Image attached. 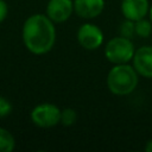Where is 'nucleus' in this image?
I'll list each match as a JSON object with an SVG mask.
<instances>
[{
	"label": "nucleus",
	"instance_id": "obj_1",
	"mask_svg": "<svg viewBox=\"0 0 152 152\" xmlns=\"http://www.w3.org/2000/svg\"><path fill=\"white\" fill-rule=\"evenodd\" d=\"M23 42L33 55L48 53L56 42L55 23L46 14H33L23 25Z\"/></svg>",
	"mask_w": 152,
	"mask_h": 152
},
{
	"label": "nucleus",
	"instance_id": "obj_2",
	"mask_svg": "<svg viewBox=\"0 0 152 152\" xmlns=\"http://www.w3.org/2000/svg\"><path fill=\"white\" fill-rule=\"evenodd\" d=\"M106 83L113 95L127 96L135 90L139 83V74L128 63L114 64L107 74Z\"/></svg>",
	"mask_w": 152,
	"mask_h": 152
},
{
	"label": "nucleus",
	"instance_id": "obj_3",
	"mask_svg": "<svg viewBox=\"0 0 152 152\" xmlns=\"http://www.w3.org/2000/svg\"><path fill=\"white\" fill-rule=\"evenodd\" d=\"M135 52V46L129 38L122 36L109 39L104 45V57L114 64H124L132 61Z\"/></svg>",
	"mask_w": 152,
	"mask_h": 152
},
{
	"label": "nucleus",
	"instance_id": "obj_4",
	"mask_svg": "<svg viewBox=\"0 0 152 152\" xmlns=\"http://www.w3.org/2000/svg\"><path fill=\"white\" fill-rule=\"evenodd\" d=\"M61 109L53 103H40L37 104L31 112L32 122L42 128H50L59 124Z\"/></svg>",
	"mask_w": 152,
	"mask_h": 152
},
{
	"label": "nucleus",
	"instance_id": "obj_5",
	"mask_svg": "<svg viewBox=\"0 0 152 152\" xmlns=\"http://www.w3.org/2000/svg\"><path fill=\"white\" fill-rule=\"evenodd\" d=\"M76 38L78 44L83 49L93 51L99 49L103 44L104 36L102 30L97 25L93 23H84L78 27L76 32Z\"/></svg>",
	"mask_w": 152,
	"mask_h": 152
},
{
	"label": "nucleus",
	"instance_id": "obj_6",
	"mask_svg": "<svg viewBox=\"0 0 152 152\" xmlns=\"http://www.w3.org/2000/svg\"><path fill=\"white\" fill-rule=\"evenodd\" d=\"M74 13V0H49L46 5V15L55 23L66 21Z\"/></svg>",
	"mask_w": 152,
	"mask_h": 152
},
{
	"label": "nucleus",
	"instance_id": "obj_7",
	"mask_svg": "<svg viewBox=\"0 0 152 152\" xmlns=\"http://www.w3.org/2000/svg\"><path fill=\"white\" fill-rule=\"evenodd\" d=\"M132 62L139 76L152 78V45H142L135 49Z\"/></svg>",
	"mask_w": 152,
	"mask_h": 152
},
{
	"label": "nucleus",
	"instance_id": "obj_8",
	"mask_svg": "<svg viewBox=\"0 0 152 152\" xmlns=\"http://www.w3.org/2000/svg\"><path fill=\"white\" fill-rule=\"evenodd\" d=\"M104 0H74V12L82 19L99 17L104 10Z\"/></svg>",
	"mask_w": 152,
	"mask_h": 152
},
{
	"label": "nucleus",
	"instance_id": "obj_9",
	"mask_svg": "<svg viewBox=\"0 0 152 152\" xmlns=\"http://www.w3.org/2000/svg\"><path fill=\"white\" fill-rule=\"evenodd\" d=\"M120 10L125 19L137 21L145 18L150 11L148 0H121Z\"/></svg>",
	"mask_w": 152,
	"mask_h": 152
},
{
	"label": "nucleus",
	"instance_id": "obj_10",
	"mask_svg": "<svg viewBox=\"0 0 152 152\" xmlns=\"http://www.w3.org/2000/svg\"><path fill=\"white\" fill-rule=\"evenodd\" d=\"M134 27H135V36L140 38H148L152 33V23L150 19L141 18L134 21Z\"/></svg>",
	"mask_w": 152,
	"mask_h": 152
},
{
	"label": "nucleus",
	"instance_id": "obj_11",
	"mask_svg": "<svg viewBox=\"0 0 152 152\" xmlns=\"http://www.w3.org/2000/svg\"><path fill=\"white\" fill-rule=\"evenodd\" d=\"M15 146L14 137L5 128L0 127V152H11Z\"/></svg>",
	"mask_w": 152,
	"mask_h": 152
},
{
	"label": "nucleus",
	"instance_id": "obj_12",
	"mask_svg": "<svg viewBox=\"0 0 152 152\" xmlns=\"http://www.w3.org/2000/svg\"><path fill=\"white\" fill-rule=\"evenodd\" d=\"M77 120V113L72 108H64L61 110V119L59 124H62L64 127H70L72 126Z\"/></svg>",
	"mask_w": 152,
	"mask_h": 152
},
{
	"label": "nucleus",
	"instance_id": "obj_13",
	"mask_svg": "<svg viewBox=\"0 0 152 152\" xmlns=\"http://www.w3.org/2000/svg\"><path fill=\"white\" fill-rule=\"evenodd\" d=\"M119 36H122L125 38L132 39L135 36V27H134V21L129 19H125L119 27Z\"/></svg>",
	"mask_w": 152,
	"mask_h": 152
},
{
	"label": "nucleus",
	"instance_id": "obj_14",
	"mask_svg": "<svg viewBox=\"0 0 152 152\" xmlns=\"http://www.w3.org/2000/svg\"><path fill=\"white\" fill-rule=\"evenodd\" d=\"M11 112H12V104H11V102L7 99L0 96V118L7 116Z\"/></svg>",
	"mask_w": 152,
	"mask_h": 152
},
{
	"label": "nucleus",
	"instance_id": "obj_15",
	"mask_svg": "<svg viewBox=\"0 0 152 152\" xmlns=\"http://www.w3.org/2000/svg\"><path fill=\"white\" fill-rule=\"evenodd\" d=\"M8 8H7V4L4 0H0V23L5 20L6 15H7Z\"/></svg>",
	"mask_w": 152,
	"mask_h": 152
},
{
	"label": "nucleus",
	"instance_id": "obj_16",
	"mask_svg": "<svg viewBox=\"0 0 152 152\" xmlns=\"http://www.w3.org/2000/svg\"><path fill=\"white\" fill-rule=\"evenodd\" d=\"M145 151L146 152H152V139L151 140H148L147 142H146V145H145Z\"/></svg>",
	"mask_w": 152,
	"mask_h": 152
},
{
	"label": "nucleus",
	"instance_id": "obj_17",
	"mask_svg": "<svg viewBox=\"0 0 152 152\" xmlns=\"http://www.w3.org/2000/svg\"><path fill=\"white\" fill-rule=\"evenodd\" d=\"M148 14H150V20H151V23H152V6L150 7V11H148Z\"/></svg>",
	"mask_w": 152,
	"mask_h": 152
}]
</instances>
